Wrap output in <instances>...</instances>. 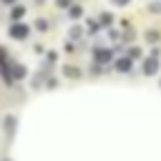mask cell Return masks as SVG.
Instances as JSON below:
<instances>
[{
    "label": "cell",
    "mask_w": 161,
    "mask_h": 161,
    "mask_svg": "<svg viewBox=\"0 0 161 161\" xmlns=\"http://www.w3.org/2000/svg\"><path fill=\"white\" fill-rule=\"evenodd\" d=\"M8 33H10V38H15V40H25V38H28V33H30V28H28V25H23V23H13Z\"/></svg>",
    "instance_id": "6da1fadb"
},
{
    "label": "cell",
    "mask_w": 161,
    "mask_h": 161,
    "mask_svg": "<svg viewBox=\"0 0 161 161\" xmlns=\"http://www.w3.org/2000/svg\"><path fill=\"white\" fill-rule=\"evenodd\" d=\"M93 58H96L98 63H111L113 53H111V50H106V48H96V50H93Z\"/></svg>",
    "instance_id": "7a4b0ae2"
},
{
    "label": "cell",
    "mask_w": 161,
    "mask_h": 161,
    "mask_svg": "<svg viewBox=\"0 0 161 161\" xmlns=\"http://www.w3.org/2000/svg\"><path fill=\"white\" fill-rule=\"evenodd\" d=\"M116 70L128 73V70H131V58H128V55H126V58H118V60H116Z\"/></svg>",
    "instance_id": "3957f363"
},
{
    "label": "cell",
    "mask_w": 161,
    "mask_h": 161,
    "mask_svg": "<svg viewBox=\"0 0 161 161\" xmlns=\"http://www.w3.org/2000/svg\"><path fill=\"white\" fill-rule=\"evenodd\" d=\"M156 70H158V63H156V58H148V60L143 63V73H146V75H153Z\"/></svg>",
    "instance_id": "277c9868"
},
{
    "label": "cell",
    "mask_w": 161,
    "mask_h": 161,
    "mask_svg": "<svg viewBox=\"0 0 161 161\" xmlns=\"http://www.w3.org/2000/svg\"><path fill=\"white\" fill-rule=\"evenodd\" d=\"M23 15H25V8H23V5H13V10H10V18H13V20H20Z\"/></svg>",
    "instance_id": "5b68a950"
},
{
    "label": "cell",
    "mask_w": 161,
    "mask_h": 161,
    "mask_svg": "<svg viewBox=\"0 0 161 161\" xmlns=\"http://www.w3.org/2000/svg\"><path fill=\"white\" fill-rule=\"evenodd\" d=\"M146 10L153 13V15H161V0H151V3L146 5Z\"/></svg>",
    "instance_id": "8992f818"
},
{
    "label": "cell",
    "mask_w": 161,
    "mask_h": 161,
    "mask_svg": "<svg viewBox=\"0 0 161 161\" xmlns=\"http://www.w3.org/2000/svg\"><path fill=\"white\" fill-rule=\"evenodd\" d=\"M86 28H88V33H91V35H96V33L101 30V25H98V20H93V18H88V23H86Z\"/></svg>",
    "instance_id": "52a82bcc"
},
{
    "label": "cell",
    "mask_w": 161,
    "mask_h": 161,
    "mask_svg": "<svg viewBox=\"0 0 161 161\" xmlns=\"http://www.w3.org/2000/svg\"><path fill=\"white\" fill-rule=\"evenodd\" d=\"M68 15H70V18H80V15H83V8H80V5H70V8H68Z\"/></svg>",
    "instance_id": "ba28073f"
},
{
    "label": "cell",
    "mask_w": 161,
    "mask_h": 161,
    "mask_svg": "<svg viewBox=\"0 0 161 161\" xmlns=\"http://www.w3.org/2000/svg\"><path fill=\"white\" fill-rule=\"evenodd\" d=\"M25 75V68L23 65H13V73H10V78H23Z\"/></svg>",
    "instance_id": "9c48e42d"
},
{
    "label": "cell",
    "mask_w": 161,
    "mask_h": 161,
    "mask_svg": "<svg viewBox=\"0 0 161 161\" xmlns=\"http://www.w3.org/2000/svg\"><path fill=\"white\" fill-rule=\"evenodd\" d=\"M63 70H65V75H68V78H78V75H80V70H78V68H73V65H65Z\"/></svg>",
    "instance_id": "30bf717a"
},
{
    "label": "cell",
    "mask_w": 161,
    "mask_h": 161,
    "mask_svg": "<svg viewBox=\"0 0 161 161\" xmlns=\"http://www.w3.org/2000/svg\"><path fill=\"white\" fill-rule=\"evenodd\" d=\"M80 35H83V28H80V25H73V28H70V38H73V40H78Z\"/></svg>",
    "instance_id": "8fae6325"
},
{
    "label": "cell",
    "mask_w": 161,
    "mask_h": 161,
    "mask_svg": "<svg viewBox=\"0 0 161 161\" xmlns=\"http://www.w3.org/2000/svg\"><path fill=\"white\" fill-rule=\"evenodd\" d=\"M35 28H38L40 33H45V30H48V20H45V18H40V20H35Z\"/></svg>",
    "instance_id": "7c38bea8"
},
{
    "label": "cell",
    "mask_w": 161,
    "mask_h": 161,
    "mask_svg": "<svg viewBox=\"0 0 161 161\" xmlns=\"http://www.w3.org/2000/svg\"><path fill=\"white\" fill-rule=\"evenodd\" d=\"M13 128H15V118H13V116H8V118H5V131L10 133Z\"/></svg>",
    "instance_id": "4fadbf2b"
},
{
    "label": "cell",
    "mask_w": 161,
    "mask_h": 161,
    "mask_svg": "<svg viewBox=\"0 0 161 161\" xmlns=\"http://www.w3.org/2000/svg\"><path fill=\"white\" fill-rule=\"evenodd\" d=\"M128 58H141V48H128Z\"/></svg>",
    "instance_id": "5bb4252c"
},
{
    "label": "cell",
    "mask_w": 161,
    "mask_h": 161,
    "mask_svg": "<svg viewBox=\"0 0 161 161\" xmlns=\"http://www.w3.org/2000/svg\"><path fill=\"white\" fill-rule=\"evenodd\" d=\"M101 23H103V25H111V23H113V15L103 13V15H101Z\"/></svg>",
    "instance_id": "9a60e30c"
},
{
    "label": "cell",
    "mask_w": 161,
    "mask_h": 161,
    "mask_svg": "<svg viewBox=\"0 0 161 161\" xmlns=\"http://www.w3.org/2000/svg\"><path fill=\"white\" fill-rule=\"evenodd\" d=\"M146 40H148V43H151V40H158V33H156V30H148V33H146Z\"/></svg>",
    "instance_id": "2e32d148"
},
{
    "label": "cell",
    "mask_w": 161,
    "mask_h": 161,
    "mask_svg": "<svg viewBox=\"0 0 161 161\" xmlns=\"http://www.w3.org/2000/svg\"><path fill=\"white\" fill-rule=\"evenodd\" d=\"M55 5H58V8H65V10H68V8H70V0H55Z\"/></svg>",
    "instance_id": "e0dca14e"
},
{
    "label": "cell",
    "mask_w": 161,
    "mask_h": 161,
    "mask_svg": "<svg viewBox=\"0 0 161 161\" xmlns=\"http://www.w3.org/2000/svg\"><path fill=\"white\" fill-rule=\"evenodd\" d=\"M111 3H113V5H118V8H123V5H128L131 0H111Z\"/></svg>",
    "instance_id": "ac0fdd59"
},
{
    "label": "cell",
    "mask_w": 161,
    "mask_h": 161,
    "mask_svg": "<svg viewBox=\"0 0 161 161\" xmlns=\"http://www.w3.org/2000/svg\"><path fill=\"white\" fill-rule=\"evenodd\" d=\"M0 60H5V50L3 48H0Z\"/></svg>",
    "instance_id": "d6986e66"
},
{
    "label": "cell",
    "mask_w": 161,
    "mask_h": 161,
    "mask_svg": "<svg viewBox=\"0 0 161 161\" xmlns=\"http://www.w3.org/2000/svg\"><path fill=\"white\" fill-rule=\"evenodd\" d=\"M33 3H35V5H43V3H45V0H33Z\"/></svg>",
    "instance_id": "ffe728a7"
},
{
    "label": "cell",
    "mask_w": 161,
    "mask_h": 161,
    "mask_svg": "<svg viewBox=\"0 0 161 161\" xmlns=\"http://www.w3.org/2000/svg\"><path fill=\"white\" fill-rule=\"evenodd\" d=\"M3 3H8V5H10V3H15V0H3Z\"/></svg>",
    "instance_id": "44dd1931"
}]
</instances>
